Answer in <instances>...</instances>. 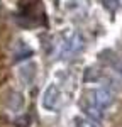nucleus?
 Returning a JSON list of instances; mask_svg holds the SVG:
<instances>
[{
	"instance_id": "obj_1",
	"label": "nucleus",
	"mask_w": 122,
	"mask_h": 127,
	"mask_svg": "<svg viewBox=\"0 0 122 127\" xmlns=\"http://www.w3.org/2000/svg\"><path fill=\"white\" fill-rule=\"evenodd\" d=\"M20 19H27L26 26H37L42 22L44 10L41 5V0H20Z\"/></svg>"
}]
</instances>
